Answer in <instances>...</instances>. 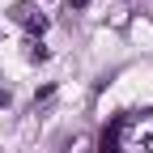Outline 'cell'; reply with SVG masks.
<instances>
[{
    "label": "cell",
    "mask_w": 153,
    "mask_h": 153,
    "mask_svg": "<svg viewBox=\"0 0 153 153\" xmlns=\"http://www.w3.org/2000/svg\"><path fill=\"white\" fill-rule=\"evenodd\" d=\"M13 22L22 26V30H30V34H43V30H47L43 9H38V4H30V0H17V4H13Z\"/></svg>",
    "instance_id": "2"
},
{
    "label": "cell",
    "mask_w": 153,
    "mask_h": 153,
    "mask_svg": "<svg viewBox=\"0 0 153 153\" xmlns=\"http://www.w3.org/2000/svg\"><path fill=\"white\" fill-rule=\"evenodd\" d=\"M26 55H30V60H38V64H43V60H47V47H43V43H30V47H26Z\"/></svg>",
    "instance_id": "4"
},
{
    "label": "cell",
    "mask_w": 153,
    "mask_h": 153,
    "mask_svg": "<svg viewBox=\"0 0 153 153\" xmlns=\"http://www.w3.org/2000/svg\"><path fill=\"white\" fill-rule=\"evenodd\" d=\"M115 136H119V153H153V111L115 119Z\"/></svg>",
    "instance_id": "1"
},
{
    "label": "cell",
    "mask_w": 153,
    "mask_h": 153,
    "mask_svg": "<svg viewBox=\"0 0 153 153\" xmlns=\"http://www.w3.org/2000/svg\"><path fill=\"white\" fill-rule=\"evenodd\" d=\"M102 153H119V136H115V123L102 132Z\"/></svg>",
    "instance_id": "3"
},
{
    "label": "cell",
    "mask_w": 153,
    "mask_h": 153,
    "mask_svg": "<svg viewBox=\"0 0 153 153\" xmlns=\"http://www.w3.org/2000/svg\"><path fill=\"white\" fill-rule=\"evenodd\" d=\"M0 106H9V94H4V89H0Z\"/></svg>",
    "instance_id": "6"
},
{
    "label": "cell",
    "mask_w": 153,
    "mask_h": 153,
    "mask_svg": "<svg viewBox=\"0 0 153 153\" xmlns=\"http://www.w3.org/2000/svg\"><path fill=\"white\" fill-rule=\"evenodd\" d=\"M89 4V0H68V9H85Z\"/></svg>",
    "instance_id": "5"
}]
</instances>
